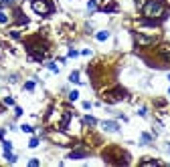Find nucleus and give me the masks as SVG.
I'll return each instance as SVG.
<instances>
[{
  "instance_id": "f257e3e1",
  "label": "nucleus",
  "mask_w": 170,
  "mask_h": 167,
  "mask_svg": "<svg viewBox=\"0 0 170 167\" xmlns=\"http://www.w3.org/2000/svg\"><path fill=\"white\" fill-rule=\"evenodd\" d=\"M142 14L150 18V20H156L160 16L166 14V8H164V2L162 0H148L146 4H142Z\"/></svg>"
},
{
  "instance_id": "f03ea898",
  "label": "nucleus",
  "mask_w": 170,
  "mask_h": 167,
  "mask_svg": "<svg viewBox=\"0 0 170 167\" xmlns=\"http://www.w3.org/2000/svg\"><path fill=\"white\" fill-rule=\"evenodd\" d=\"M31 8H33L36 14H41V16H47V14L53 12V6H51L47 0H33V2H31Z\"/></svg>"
},
{
  "instance_id": "7ed1b4c3",
  "label": "nucleus",
  "mask_w": 170,
  "mask_h": 167,
  "mask_svg": "<svg viewBox=\"0 0 170 167\" xmlns=\"http://www.w3.org/2000/svg\"><path fill=\"white\" fill-rule=\"evenodd\" d=\"M26 48H28V55L33 56L34 60H43L45 55H47V46L45 45H34V42H28Z\"/></svg>"
},
{
  "instance_id": "20e7f679",
  "label": "nucleus",
  "mask_w": 170,
  "mask_h": 167,
  "mask_svg": "<svg viewBox=\"0 0 170 167\" xmlns=\"http://www.w3.org/2000/svg\"><path fill=\"white\" fill-rule=\"evenodd\" d=\"M136 42L140 46H150V45H156L158 38L156 36H150V34H136Z\"/></svg>"
},
{
  "instance_id": "39448f33",
  "label": "nucleus",
  "mask_w": 170,
  "mask_h": 167,
  "mask_svg": "<svg viewBox=\"0 0 170 167\" xmlns=\"http://www.w3.org/2000/svg\"><path fill=\"white\" fill-rule=\"evenodd\" d=\"M124 97H128V93H125L124 89H115L113 93H107V95H105V99L112 101V103H115V101H122Z\"/></svg>"
},
{
  "instance_id": "423d86ee",
  "label": "nucleus",
  "mask_w": 170,
  "mask_h": 167,
  "mask_svg": "<svg viewBox=\"0 0 170 167\" xmlns=\"http://www.w3.org/2000/svg\"><path fill=\"white\" fill-rule=\"evenodd\" d=\"M101 10L103 12H115V10H117V6H115V2H113V0H103Z\"/></svg>"
},
{
  "instance_id": "0eeeda50",
  "label": "nucleus",
  "mask_w": 170,
  "mask_h": 167,
  "mask_svg": "<svg viewBox=\"0 0 170 167\" xmlns=\"http://www.w3.org/2000/svg\"><path fill=\"white\" fill-rule=\"evenodd\" d=\"M158 55L162 56L164 60H168V63H170V46H168V45H162V46L158 48Z\"/></svg>"
},
{
  "instance_id": "6e6552de",
  "label": "nucleus",
  "mask_w": 170,
  "mask_h": 167,
  "mask_svg": "<svg viewBox=\"0 0 170 167\" xmlns=\"http://www.w3.org/2000/svg\"><path fill=\"white\" fill-rule=\"evenodd\" d=\"M101 127L105 129V131H120V125H117V123H113V121H103Z\"/></svg>"
},
{
  "instance_id": "1a4fd4ad",
  "label": "nucleus",
  "mask_w": 170,
  "mask_h": 167,
  "mask_svg": "<svg viewBox=\"0 0 170 167\" xmlns=\"http://www.w3.org/2000/svg\"><path fill=\"white\" fill-rule=\"evenodd\" d=\"M89 153H87V149H75L73 153H69V157L71 159H79V157H87Z\"/></svg>"
},
{
  "instance_id": "9d476101",
  "label": "nucleus",
  "mask_w": 170,
  "mask_h": 167,
  "mask_svg": "<svg viewBox=\"0 0 170 167\" xmlns=\"http://www.w3.org/2000/svg\"><path fill=\"white\" fill-rule=\"evenodd\" d=\"M95 38H97L99 42H103V40H107V38H109V32H107V30H99V32L95 34Z\"/></svg>"
},
{
  "instance_id": "9b49d317",
  "label": "nucleus",
  "mask_w": 170,
  "mask_h": 167,
  "mask_svg": "<svg viewBox=\"0 0 170 167\" xmlns=\"http://www.w3.org/2000/svg\"><path fill=\"white\" fill-rule=\"evenodd\" d=\"M97 8H99V6H97V2H95V0H89V2H87V10H89V12H95Z\"/></svg>"
},
{
  "instance_id": "f8f14e48",
  "label": "nucleus",
  "mask_w": 170,
  "mask_h": 167,
  "mask_svg": "<svg viewBox=\"0 0 170 167\" xmlns=\"http://www.w3.org/2000/svg\"><path fill=\"white\" fill-rule=\"evenodd\" d=\"M83 121L87 123V125H97V119H95V117H91V115H85V117H83Z\"/></svg>"
},
{
  "instance_id": "ddd939ff",
  "label": "nucleus",
  "mask_w": 170,
  "mask_h": 167,
  "mask_svg": "<svg viewBox=\"0 0 170 167\" xmlns=\"http://www.w3.org/2000/svg\"><path fill=\"white\" fill-rule=\"evenodd\" d=\"M69 81H71V83H79V73H77V71H75V73H71Z\"/></svg>"
},
{
  "instance_id": "4468645a",
  "label": "nucleus",
  "mask_w": 170,
  "mask_h": 167,
  "mask_svg": "<svg viewBox=\"0 0 170 167\" xmlns=\"http://www.w3.org/2000/svg\"><path fill=\"white\" fill-rule=\"evenodd\" d=\"M69 99H71V101H77V99H79V93H77V91H71V93H69Z\"/></svg>"
},
{
  "instance_id": "2eb2a0df",
  "label": "nucleus",
  "mask_w": 170,
  "mask_h": 167,
  "mask_svg": "<svg viewBox=\"0 0 170 167\" xmlns=\"http://www.w3.org/2000/svg\"><path fill=\"white\" fill-rule=\"evenodd\" d=\"M6 22H8V16L4 12H0V24H6Z\"/></svg>"
},
{
  "instance_id": "dca6fc26",
  "label": "nucleus",
  "mask_w": 170,
  "mask_h": 167,
  "mask_svg": "<svg viewBox=\"0 0 170 167\" xmlns=\"http://www.w3.org/2000/svg\"><path fill=\"white\" fill-rule=\"evenodd\" d=\"M10 151H12V145L8 141H4V153H10Z\"/></svg>"
},
{
  "instance_id": "f3484780",
  "label": "nucleus",
  "mask_w": 170,
  "mask_h": 167,
  "mask_svg": "<svg viewBox=\"0 0 170 167\" xmlns=\"http://www.w3.org/2000/svg\"><path fill=\"white\" fill-rule=\"evenodd\" d=\"M150 141H152V137H150L148 133H144V135H142V143H150Z\"/></svg>"
},
{
  "instance_id": "a211bd4d",
  "label": "nucleus",
  "mask_w": 170,
  "mask_h": 167,
  "mask_svg": "<svg viewBox=\"0 0 170 167\" xmlns=\"http://www.w3.org/2000/svg\"><path fill=\"white\" fill-rule=\"evenodd\" d=\"M24 89H26V91H33L34 89V81H28V83L24 85Z\"/></svg>"
},
{
  "instance_id": "6ab92c4d",
  "label": "nucleus",
  "mask_w": 170,
  "mask_h": 167,
  "mask_svg": "<svg viewBox=\"0 0 170 167\" xmlns=\"http://www.w3.org/2000/svg\"><path fill=\"white\" fill-rule=\"evenodd\" d=\"M47 67L51 68V73H59V68H57V65H55V63H49Z\"/></svg>"
},
{
  "instance_id": "aec40b11",
  "label": "nucleus",
  "mask_w": 170,
  "mask_h": 167,
  "mask_svg": "<svg viewBox=\"0 0 170 167\" xmlns=\"http://www.w3.org/2000/svg\"><path fill=\"white\" fill-rule=\"evenodd\" d=\"M36 145H39V139H36V137H33V139L28 141V147H36Z\"/></svg>"
},
{
  "instance_id": "412c9836",
  "label": "nucleus",
  "mask_w": 170,
  "mask_h": 167,
  "mask_svg": "<svg viewBox=\"0 0 170 167\" xmlns=\"http://www.w3.org/2000/svg\"><path fill=\"white\" fill-rule=\"evenodd\" d=\"M20 129H23L24 133H33V127H31V125H23Z\"/></svg>"
},
{
  "instance_id": "4be33fe9",
  "label": "nucleus",
  "mask_w": 170,
  "mask_h": 167,
  "mask_svg": "<svg viewBox=\"0 0 170 167\" xmlns=\"http://www.w3.org/2000/svg\"><path fill=\"white\" fill-rule=\"evenodd\" d=\"M39 165V161H36V159H31V161H28V167H36Z\"/></svg>"
},
{
  "instance_id": "5701e85b",
  "label": "nucleus",
  "mask_w": 170,
  "mask_h": 167,
  "mask_svg": "<svg viewBox=\"0 0 170 167\" xmlns=\"http://www.w3.org/2000/svg\"><path fill=\"white\" fill-rule=\"evenodd\" d=\"M4 103H6V105H14V99H12V97H6Z\"/></svg>"
},
{
  "instance_id": "b1692460",
  "label": "nucleus",
  "mask_w": 170,
  "mask_h": 167,
  "mask_svg": "<svg viewBox=\"0 0 170 167\" xmlns=\"http://www.w3.org/2000/svg\"><path fill=\"white\" fill-rule=\"evenodd\" d=\"M10 2H12V0H4V4H10Z\"/></svg>"
},
{
  "instance_id": "393cba45",
  "label": "nucleus",
  "mask_w": 170,
  "mask_h": 167,
  "mask_svg": "<svg viewBox=\"0 0 170 167\" xmlns=\"http://www.w3.org/2000/svg\"><path fill=\"white\" fill-rule=\"evenodd\" d=\"M168 81H170V75H168Z\"/></svg>"
},
{
  "instance_id": "a878e982",
  "label": "nucleus",
  "mask_w": 170,
  "mask_h": 167,
  "mask_svg": "<svg viewBox=\"0 0 170 167\" xmlns=\"http://www.w3.org/2000/svg\"><path fill=\"white\" fill-rule=\"evenodd\" d=\"M0 109H2V107H0Z\"/></svg>"
}]
</instances>
